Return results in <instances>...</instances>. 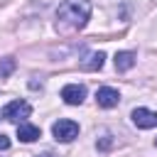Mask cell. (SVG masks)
I'll list each match as a JSON object with an SVG mask.
<instances>
[{
  "label": "cell",
  "mask_w": 157,
  "mask_h": 157,
  "mask_svg": "<svg viewBox=\"0 0 157 157\" xmlns=\"http://www.w3.org/2000/svg\"><path fill=\"white\" fill-rule=\"evenodd\" d=\"M10 147V137L7 135H0V150H7Z\"/></svg>",
  "instance_id": "7c38bea8"
},
{
  "label": "cell",
  "mask_w": 157,
  "mask_h": 157,
  "mask_svg": "<svg viewBox=\"0 0 157 157\" xmlns=\"http://www.w3.org/2000/svg\"><path fill=\"white\" fill-rule=\"evenodd\" d=\"M130 118H132V123H135L137 128H142V130L157 128V113L150 110V108H135V110L130 113Z\"/></svg>",
  "instance_id": "277c9868"
},
{
  "label": "cell",
  "mask_w": 157,
  "mask_h": 157,
  "mask_svg": "<svg viewBox=\"0 0 157 157\" xmlns=\"http://www.w3.org/2000/svg\"><path fill=\"white\" fill-rule=\"evenodd\" d=\"M113 61H115V69L118 71H130L135 66V52H118Z\"/></svg>",
  "instance_id": "ba28073f"
},
{
  "label": "cell",
  "mask_w": 157,
  "mask_h": 157,
  "mask_svg": "<svg viewBox=\"0 0 157 157\" xmlns=\"http://www.w3.org/2000/svg\"><path fill=\"white\" fill-rule=\"evenodd\" d=\"M103 61H105V54L103 52H96V54H88L86 61H81V69L83 71H98L103 66Z\"/></svg>",
  "instance_id": "9c48e42d"
},
{
  "label": "cell",
  "mask_w": 157,
  "mask_h": 157,
  "mask_svg": "<svg viewBox=\"0 0 157 157\" xmlns=\"http://www.w3.org/2000/svg\"><path fill=\"white\" fill-rule=\"evenodd\" d=\"M118 101H120V93H118V88H113V86H101V88L96 91V103H98L101 108H115Z\"/></svg>",
  "instance_id": "8992f818"
},
{
  "label": "cell",
  "mask_w": 157,
  "mask_h": 157,
  "mask_svg": "<svg viewBox=\"0 0 157 157\" xmlns=\"http://www.w3.org/2000/svg\"><path fill=\"white\" fill-rule=\"evenodd\" d=\"M17 137H20L22 142H34V140L42 137V130H39L37 125H32V123H20V125H17Z\"/></svg>",
  "instance_id": "52a82bcc"
},
{
  "label": "cell",
  "mask_w": 157,
  "mask_h": 157,
  "mask_svg": "<svg viewBox=\"0 0 157 157\" xmlns=\"http://www.w3.org/2000/svg\"><path fill=\"white\" fill-rule=\"evenodd\" d=\"M15 59L12 56H5V59H0V78H5V76H10L12 71H15Z\"/></svg>",
  "instance_id": "30bf717a"
},
{
  "label": "cell",
  "mask_w": 157,
  "mask_h": 157,
  "mask_svg": "<svg viewBox=\"0 0 157 157\" xmlns=\"http://www.w3.org/2000/svg\"><path fill=\"white\" fill-rule=\"evenodd\" d=\"M52 135H54L56 142H71V140L78 135V123H76V120H69V118L56 120V123L52 125Z\"/></svg>",
  "instance_id": "7a4b0ae2"
},
{
  "label": "cell",
  "mask_w": 157,
  "mask_h": 157,
  "mask_svg": "<svg viewBox=\"0 0 157 157\" xmlns=\"http://www.w3.org/2000/svg\"><path fill=\"white\" fill-rule=\"evenodd\" d=\"M61 98L69 105H81L83 98H86V86H81V83H66L61 88Z\"/></svg>",
  "instance_id": "5b68a950"
},
{
  "label": "cell",
  "mask_w": 157,
  "mask_h": 157,
  "mask_svg": "<svg viewBox=\"0 0 157 157\" xmlns=\"http://www.w3.org/2000/svg\"><path fill=\"white\" fill-rule=\"evenodd\" d=\"M91 17V2L88 0H64L56 10V29H83Z\"/></svg>",
  "instance_id": "6da1fadb"
},
{
  "label": "cell",
  "mask_w": 157,
  "mask_h": 157,
  "mask_svg": "<svg viewBox=\"0 0 157 157\" xmlns=\"http://www.w3.org/2000/svg\"><path fill=\"white\" fill-rule=\"evenodd\" d=\"M96 147L101 150V152H105V150H110L113 147V135H103L98 142H96Z\"/></svg>",
  "instance_id": "8fae6325"
},
{
  "label": "cell",
  "mask_w": 157,
  "mask_h": 157,
  "mask_svg": "<svg viewBox=\"0 0 157 157\" xmlns=\"http://www.w3.org/2000/svg\"><path fill=\"white\" fill-rule=\"evenodd\" d=\"M155 145H157V140H155Z\"/></svg>",
  "instance_id": "5bb4252c"
},
{
  "label": "cell",
  "mask_w": 157,
  "mask_h": 157,
  "mask_svg": "<svg viewBox=\"0 0 157 157\" xmlns=\"http://www.w3.org/2000/svg\"><path fill=\"white\" fill-rule=\"evenodd\" d=\"M29 113H32V105L27 101H12V103H7L2 108V118L12 120V123H20V120L29 118Z\"/></svg>",
  "instance_id": "3957f363"
},
{
  "label": "cell",
  "mask_w": 157,
  "mask_h": 157,
  "mask_svg": "<svg viewBox=\"0 0 157 157\" xmlns=\"http://www.w3.org/2000/svg\"><path fill=\"white\" fill-rule=\"evenodd\" d=\"M37 157H56L54 152H42V155H37Z\"/></svg>",
  "instance_id": "4fadbf2b"
}]
</instances>
